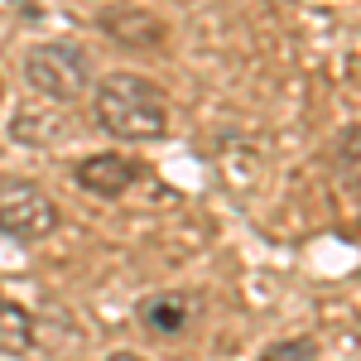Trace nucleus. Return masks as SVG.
I'll list each match as a JSON object with an SVG mask.
<instances>
[{"mask_svg": "<svg viewBox=\"0 0 361 361\" xmlns=\"http://www.w3.org/2000/svg\"><path fill=\"white\" fill-rule=\"evenodd\" d=\"M97 121L116 140H159L169 130V97L140 73H111L97 87Z\"/></svg>", "mask_w": 361, "mask_h": 361, "instance_id": "nucleus-1", "label": "nucleus"}, {"mask_svg": "<svg viewBox=\"0 0 361 361\" xmlns=\"http://www.w3.org/2000/svg\"><path fill=\"white\" fill-rule=\"evenodd\" d=\"M25 78L54 102H73L92 82V58L73 39H54V44H39L25 54Z\"/></svg>", "mask_w": 361, "mask_h": 361, "instance_id": "nucleus-2", "label": "nucleus"}, {"mask_svg": "<svg viewBox=\"0 0 361 361\" xmlns=\"http://www.w3.org/2000/svg\"><path fill=\"white\" fill-rule=\"evenodd\" d=\"M58 226V202L49 193H39L34 183L20 178H0V236L15 241H44Z\"/></svg>", "mask_w": 361, "mask_h": 361, "instance_id": "nucleus-3", "label": "nucleus"}, {"mask_svg": "<svg viewBox=\"0 0 361 361\" xmlns=\"http://www.w3.org/2000/svg\"><path fill=\"white\" fill-rule=\"evenodd\" d=\"M102 29L111 34L116 44H130V49L164 44V20L149 15V10H135V5H106L102 10Z\"/></svg>", "mask_w": 361, "mask_h": 361, "instance_id": "nucleus-4", "label": "nucleus"}, {"mask_svg": "<svg viewBox=\"0 0 361 361\" xmlns=\"http://www.w3.org/2000/svg\"><path fill=\"white\" fill-rule=\"evenodd\" d=\"M135 178L140 173L126 154H92V159L78 164V183H82L92 197H126Z\"/></svg>", "mask_w": 361, "mask_h": 361, "instance_id": "nucleus-5", "label": "nucleus"}, {"mask_svg": "<svg viewBox=\"0 0 361 361\" xmlns=\"http://www.w3.org/2000/svg\"><path fill=\"white\" fill-rule=\"evenodd\" d=\"M29 347H34V318L15 299L0 294V352L5 357H25Z\"/></svg>", "mask_w": 361, "mask_h": 361, "instance_id": "nucleus-6", "label": "nucleus"}, {"mask_svg": "<svg viewBox=\"0 0 361 361\" xmlns=\"http://www.w3.org/2000/svg\"><path fill=\"white\" fill-rule=\"evenodd\" d=\"M337 169L347 183H361V126H347L337 135Z\"/></svg>", "mask_w": 361, "mask_h": 361, "instance_id": "nucleus-7", "label": "nucleus"}, {"mask_svg": "<svg viewBox=\"0 0 361 361\" xmlns=\"http://www.w3.org/2000/svg\"><path fill=\"white\" fill-rule=\"evenodd\" d=\"M260 361H318V342L313 337H284V342H270Z\"/></svg>", "mask_w": 361, "mask_h": 361, "instance_id": "nucleus-8", "label": "nucleus"}, {"mask_svg": "<svg viewBox=\"0 0 361 361\" xmlns=\"http://www.w3.org/2000/svg\"><path fill=\"white\" fill-rule=\"evenodd\" d=\"M149 323H154L159 333H178V328H183V304H173V299H154V304H149Z\"/></svg>", "mask_w": 361, "mask_h": 361, "instance_id": "nucleus-9", "label": "nucleus"}, {"mask_svg": "<svg viewBox=\"0 0 361 361\" xmlns=\"http://www.w3.org/2000/svg\"><path fill=\"white\" fill-rule=\"evenodd\" d=\"M106 361H140L135 352H116V357H106Z\"/></svg>", "mask_w": 361, "mask_h": 361, "instance_id": "nucleus-10", "label": "nucleus"}]
</instances>
